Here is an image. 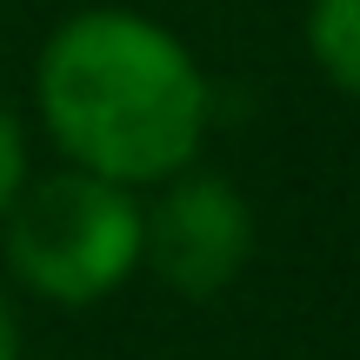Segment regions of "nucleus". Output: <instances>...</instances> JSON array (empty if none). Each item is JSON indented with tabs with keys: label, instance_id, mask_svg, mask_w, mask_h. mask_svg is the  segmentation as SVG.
Returning a JSON list of instances; mask_svg holds the SVG:
<instances>
[{
	"label": "nucleus",
	"instance_id": "nucleus-1",
	"mask_svg": "<svg viewBox=\"0 0 360 360\" xmlns=\"http://www.w3.org/2000/svg\"><path fill=\"white\" fill-rule=\"evenodd\" d=\"M34 114L67 167L147 193L200 167L214 80L154 13L80 7L34 60Z\"/></svg>",
	"mask_w": 360,
	"mask_h": 360
},
{
	"label": "nucleus",
	"instance_id": "nucleus-2",
	"mask_svg": "<svg viewBox=\"0 0 360 360\" xmlns=\"http://www.w3.org/2000/svg\"><path fill=\"white\" fill-rule=\"evenodd\" d=\"M147 247V214L141 193L120 180L53 167L27 174L20 193L0 214V254H7V281L27 287L47 307H101L141 274Z\"/></svg>",
	"mask_w": 360,
	"mask_h": 360
},
{
	"label": "nucleus",
	"instance_id": "nucleus-3",
	"mask_svg": "<svg viewBox=\"0 0 360 360\" xmlns=\"http://www.w3.org/2000/svg\"><path fill=\"white\" fill-rule=\"evenodd\" d=\"M147 193L154 200H141V214H147L141 274H154L180 300H220L260 247L254 200L214 167H187Z\"/></svg>",
	"mask_w": 360,
	"mask_h": 360
},
{
	"label": "nucleus",
	"instance_id": "nucleus-4",
	"mask_svg": "<svg viewBox=\"0 0 360 360\" xmlns=\"http://www.w3.org/2000/svg\"><path fill=\"white\" fill-rule=\"evenodd\" d=\"M307 53L327 74V87H340L360 107V0H314L307 7Z\"/></svg>",
	"mask_w": 360,
	"mask_h": 360
},
{
	"label": "nucleus",
	"instance_id": "nucleus-5",
	"mask_svg": "<svg viewBox=\"0 0 360 360\" xmlns=\"http://www.w3.org/2000/svg\"><path fill=\"white\" fill-rule=\"evenodd\" d=\"M20 180H27V127H20V114L0 101V214H7V200L20 193Z\"/></svg>",
	"mask_w": 360,
	"mask_h": 360
},
{
	"label": "nucleus",
	"instance_id": "nucleus-6",
	"mask_svg": "<svg viewBox=\"0 0 360 360\" xmlns=\"http://www.w3.org/2000/svg\"><path fill=\"white\" fill-rule=\"evenodd\" d=\"M27 354V334H20V307H13V294L0 287V360H20Z\"/></svg>",
	"mask_w": 360,
	"mask_h": 360
}]
</instances>
